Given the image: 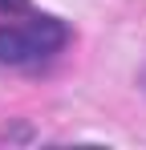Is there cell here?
Here are the masks:
<instances>
[{
  "label": "cell",
  "mask_w": 146,
  "mask_h": 150,
  "mask_svg": "<svg viewBox=\"0 0 146 150\" xmlns=\"http://www.w3.org/2000/svg\"><path fill=\"white\" fill-rule=\"evenodd\" d=\"M69 45V25L61 16L21 8V16H8L0 25V65L8 69H37L53 61Z\"/></svg>",
  "instance_id": "1"
}]
</instances>
